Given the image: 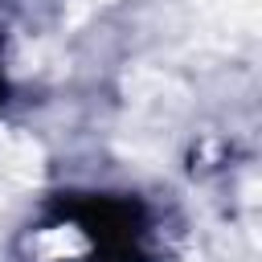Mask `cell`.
<instances>
[{
	"label": "cell",
	"instance_id": "6da1fadb",
	"mask_svg": "<svg viewBox=\"0 0 262 262\" xmlns=\"http://www.w3.org/2000/svg\"><path fill=\"white\" fill-rule=\"evenodd\" d=\"M0 209H4V196H0Z\"/></svg>",
	"mask_w": 262,
	"mask_h": 262
},
{
	"label": "cell",
	"instance_id": "7a4b0ae2",
	"mask_svg": "<svg viewBox=\"0 0 262 262\" xmlns=\"http://www.w3.org/2000/svg\"><path fill=\"white\" fill-rule=\"evenodd\" d=\"M94 4H106V0H94Z\"/></svg>",
	"mask_w": 262,
	"mask_h": 262
}]
</instances>
